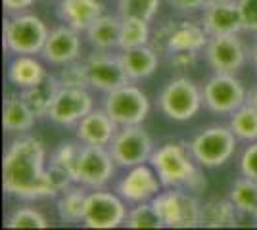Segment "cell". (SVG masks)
<instances>
[{
	"label": "cell",
	"mask_w": 257,
	"mask_h": 230,
	"mask_svg": "<svg viewBox=\"0 0 257 230\" xmlns=\"http://www.w3.org/2000/svg\"><path fill=\"white\" fill-rule=\"evenodd\" d=\"M125 226L127 228H165L152 201L135 203L128 209Z\"/></svg>",
	"instance_id": "cell-32"
},
{
	"label": "cell",
	"mask_w": 257,
	"mask_h": 230,
	"mask_svg": "<svg viewBox=\"0 0 257 230\" xmlns=\"http://www.w3.org/2000/svg\"><path fill=\"white\" fill-rule=\"evenodd\" d=\"M121 16H109L102 14L90 23V27L85 31L88 44L94 50H115L119 48L121 39Z\"/></svg>",
	"instance_id": "cell-23"
},
{
	"label": "cell",
	"mask_w": 257,
	"mask_h": 230,
	"mask_svg": "<svg viewBox=\"0 0 257 230\" xmlns=\"http://www.w3.org/2000/svg\"><path fill=\"white\" fill-rule=\"evenodd\" d=\"M198 54L200 52H169V66L179 69V71H186L190 67L196 66L198 62Z\"/></svg>",
	"instance_id": "cell-38"
},
{
	"label": "cell",
	"mask_w": 257,
	"mask_h": 230,
	"mask_svg": "<svg viewBox=\"0 0 257 230\" xmlns=\"http://www.w3.org/2000/svg\"><path fill=\"white\" fill-rule=\"evenodd\" d=\"M240 173L242 176H247L251 180L257 182V140L255 142H249L244 148V152L240 155Z\"/></svg>",
	"instance_id": "cell-36"
},
{
	"label": "cell",
	"mask_w": 257,
	"mask_h": 230,
	"mask_svg": "<svg viewBox=\"0 0 257 230\" xmlns=\"http://www.w3.org/2000/svg\"><path fill=\"white\" fill-rule=\"evenodd\" d=\"M247 102H249L251 106H255V108H257V85L251 88L249 92H247Z\"/></svg>",
	"instance_id": "cell-42"
},
{
	"label": "cell",
	"mask_w": 257,
	"mask_h": 230,
	"mask_svg": "<svg viewBox=\"0 0 257 230\" xmlns=\"http://www.w3.org/2000/svg\"><path fill=\"white\" fill-rule=\"evenodd\" d=\"M184 190H188L190 194H194V196H200V194H204L205 192V188H207V180H205V176L204 173L198 169L196 173H194L190 178H188V182L184 184Z\"/></svg>",
	"instance_id": "cell-40"
},
{
	"label": "cell",
	"mask_w": 257,
	"mask_h": 230,
	"mask_svg": "<svg viewBox=\"0 0 257 230\" xmlns=\"http://www.w3.org/2000/svg\"><path fill=\"white\" fill-rule=\"evenodd\" d=\"M202 25L209 37L242 33V16L238 0H207L202 10Z\"/></svg>",
	"instance_id": "cell-16"
},
{
	"label": "cell",
	"mask_w": 257,
	"mask_h": 230,
	"mask_svg": "<svg viewBox=\"0 0 257 230\" xmlns=\"http://www.w3.org/2000/svg\"><path fill=\"white\" fill-rule=\"evenodd\" d=\"M238 209L234 203L228 199H221V197H213L209 201L202 203V219H200V226H207V228H230L238 224Z\"/></svg>",
	"instance_id": "cell-26"
},
{
	"label": "cell",
	"mask_w": 257,
	"mask_h": 230,
	"mask_svg": "<svg viewBox=\"0 0 257 230\" xmlns=\"http://www.w3.org/2000/svg\"><path fill=\"white\" fill-rule=\"evenodd\" d=\"M60 87L62 85H60L58 77L48 73L41 83H37V85H33L29 88H23L20 92H22V98L25 100V104L29 106V110L39 119V117H48L50 106H52Z\"/></svg>",
	"instance_id": "cell-25"
},
{
	"label": "cell",
	"mask_w": 257,
	"mask_h": 230,
	"mask_svg": "<svg viewBox=\"0 0 257 230\" xmlns=\"http://www.w3.org/2000/svg\"><path fill=\"white\" fill-rule=\"evenodd\" d=\"M163 188L165 186L156 169L148 163H142L127 169L125 176L117 182V194L127 203L135 205L142 201H152Z\"/></svg>",
	"instance_id": "cell-15"
},
{
	"label": "cell",
	"mask_w": 257,
	"mask_h": 230,
	"mask_svg": "<svg viewBox=\"0 0 257 230\" xmlns=\"http://www.w3.org/2000/svg\"><path fill=\"white\" fill-rule=\"evenodd\" d=\"M102 108L119 127L142 125L150 113V100L140 87L127 83L123 87L107 92Z\"/></svg>",
	"instance_id": "cell-7"
},
{
	"label": "cell",
	"mask_w": 257,
	"mask_h": 230,
	"mask_svg": "<svg viewBox=\"0 0 257 230\" xmlns=\"http://www.w3.org/2000/svg\"><path fill=\"white\" fill-rule=\"evenodd\" d=\"M107 148L113 155L117 167H123V169L150 163L152 153L156 150L150 132L146 131L142 125L119 127L117 134L113 136V140Z\"/></svg>",
	"instance_id": "cell-9"
},
{
	"label": "cell",
	"mask_w": 257,
	"mask_h": 230,
	"mask_svg": "<svg viewBox=\"0 0 257 230\" xmlns=\"http://www.w3.org/2000/svg\"><path fill=\"white\" fill-rule=\"evenodd\" d=\"M81 33L69 27V25H58L50 29V35L44 43V48L41 56L50 64V66L62 67L69 62H75L81 56Z\"/></svg>",
	"instance_id": "cell-17"
},
{
	"label": "cell",
	"mask_w": 257,
	"mask_h": 230,
	"mask_svg": "<svg viewBox=\"0 0 257 230\" xmlns=\"http://www.w3.org/2000/svg\"><path fill=\"white\" fill-rule=\"evenodd\" d=\"M249 58H251V62H253V66H255V69H257V39H255V43H253V46H251Z\"/></svg>",
	"instance_id": "cell-43"
},
{
	"label": "cell",
	"mask_w": 257,
	"mask_h": 230,
	"mask_svg": "<svg viewBox=\"0 0 257 230\" xmlns=\"http://www.w3.org/2000/svg\"><path fill=\"white\" fill-rule=\"evenodd\" d=\"M127 213V201L119 194H113L106 188H98L88 192L83 224L86 228H117L125 224Z\"/></svg>",
	"instance_id": "cell-11"
},
{
	"label": "cell",
	"mask_w": 257,
	"mask_h": 230,
	"mask_svg": "<svg viewBox=\"0 0 257 230\" xmlns=\"http://www.w3.org/2000/svg\"><path fill=\"white\" fill-rule=\"evenodd\" d=\"M121 64L131 83L137 81H144L156 73V69L160 66V52L152 46V44H144V46H137V48H128V50H121Z\"/></svg>",
	"instance_id": "cell-21"
},
{
	"label": "cell",
	"mask_w": 257,
	"mask_h": 230,
	"mask_svg": "<svg viewBox=\"0 0 257 230\" xmlns=\"http://www.w3.org/2000/svg\"><path fill=\"white\" fill-rule=\"evenodd\" d=\"M35 113L22 98V92H10L4 98L2 106V127L10 134H27L35 125Z\"/></svg>",
	"instance_id": "cell-22"
},
{
	"label": "cell",
	"mask_w": 257,
	"mask_h": 230,
	"mask_svg": "<svg viewBox=\"0 0 257 230\" xmlns=\"http://www.w3.org/2000/svg\"><path fill=\"white\" fill-rule=\"evenodd\" d=\"M230 201L234 203L238 213L253 217L257 220V182L247 178V176H240L236 180L232 188H230Z\"/></svg>",
	"instance_id": "cell-29"
},
{
	"label": "cell",
	"mask_w": 257,
	"mask_h": 230,
	"mask_svg": "<svg viewBox=\"0 0 257 230\" xmlns=\"http://www.w3.org/2000/svg\"><path fill=\"white\" fill-rule=\"evenodd\" d=\"M207 66L215 73H238L247 62V48L238 35H213L204 48Z\"/></svg>",
	"instance_id": "cell-12"
},
{
	"label": "cell",
	"mask_w": 257,
	"mask_h": 230,
	"mask_svg": "<svg viewBox=\"0 0 257 230\" xmlns=\"http://www.w3.org/2000/svg\"><path fill=\"white\" fill-rule=\"evenodd\" d=\"M117 163L106 146H86L83 144L75 167V184L98 190L106 188L115 175Z\"/></svg>",
	"instance_id": "cell-10"
},
{
	"label": "cell",
	"mask_w": 257,
	"mask_h": 230,
	"mask_svg": "<svg viewBox=\"0 0 257 230\" xmlns=\"http://www.w3.org/2000/svg\"><path fill=\"white\" fill-rule=\"evenodd\" d=\"M92 110H94V98L88 92V88L60 87L48 111V119L62 127H71Z\"/></svg>",
	"instance_id": "cell-13"
},
{
	"label": "cell",
	"mask_w": 257,
	"mask_h": 230,
	"mask_svg": "<svg viewBox=\"0 0 257 230\" xmlns=\"http://www.w3.org/2000/svg\"><path fill=\"white\" fill-rule=\"evenodd\" d=\"M167 4L181 14H194V12L204 10L207 0H167Z\"/></svg>",
	"instance_id": "cell-39"
},
{
	"label": "cell",
	"mask_w": 257,
	"mask_h": 230,
	"mask_svg": "<svg viewBox=\"0 0 257 230\" xmlns=\"http://www.w3.org/2000/svg\"><path fill=\"white\" fill-rule=\"evenodd\" d=\"M2 186L8 196L23 201L58 197L48 175L43 140L29 134L12 140L2 159Z\"/></svg>",
	"instance_id": "cell-1"
},
{
	"label": "cell",
	"mask_w": 257,
	"mask_h": 230,
	"mask_svg": "<svg viewBox=\"0 0 257 230\" xmlns=\"http://www.w3.org/2000/svg\"><path fill=\"white\" fill-rule=\"evenodd\" d=\"M77 138L86 146H109L117 134L119 125L107 115L104 108H94L75 125Z\"/></svg>",
	"instance_id": "cell-18"
},
{
	"label": "cell",
	"mask_w": 257,
	"mask_h": 230,
	"mask_svg": "<svg viewBox=\"0 0 257 230\" xmlns=\"http://www.w3.org/2000/svg\"><path fill=\"white\" fill-rule=\"evenodd\" d=\"M102 14L104 4L100 0H58V18L79 33H85Z\"/></svg>",
	"instance_id": "cell-20"
},
{
	"label": "cell",
	"mask_w": 257,
	"mask_h": 230,
	"mask_svg": "<svg viewBox=\"0 0 257 230\" xmlns=\"http://www.w3.org/2000/svg\"><path fill=\"white\" fill-rule=\"evenodd\" d=\"M158 106L167 119L184 123L200 113L204 106V94L202 88L188 77H175L161 88Z\"/></svg>",
	"instance_id": "cell-6"
},
{
	"label": "cell",
	"mask_w": 257,
	"mask_h": 230,
	"mask_svg": "<svg viewBox=\"0 0 257 230\" xmlns=\"http://www.w3.org/2000/svg\"><path fill=\"white\" fill-rule=\"evenodd\" d=\"M4 226L6 228H48L50 222L39 209L31 205H20L10 211Z\"/></svg>",
	"instance_id": "cell-31"
},
{
	"label": "cell",
	"mask_w": 257,
	"mask_h": 230,
	"mask_svg": "<svg viewBox=\"0 0 257 230\" xmlns=\"http://www.w3.org/2000/svg\"><path fill=\"white\" fill-rule=\"evenodd\" d=\"M81 148H83V142L79 140H67V142H62L56 150H54L52 157H50V163L62 167L64 171H67L73 182H75V167H77V159H79V153H81Z\"/></svg>",
	"instance_id": "cell-34"
},
{
	"label": "cell",
	"mask_w": 257,
	"mask_h": 230,
	"mask_svg": "<svg viewBox=\"0 0 257 230\" xmlns=\"http://www.w3.org/2000/svg\"><path fill=\"white\" fill-rule=\"evenodd\" d=\"M123 20V18H121ZM152 41V29L150 22L144 20H133L127 18L121 22V39H119V50H128L150 44Z\"/></svg>",
	"instance_id": "cell-30"
},
{
	"label": "cell",
	"mask_w": 257,
	"mask_h": 230,
	"mask_svg": "<svg viewBox=\"0 0 257 230\" xmlns=\"http://www.w3.org/2000/svg\"><path fill=\"white\" fill-rule=\"evenodd\" d=\"M165 228H194L200 226L202 203L184 188H165L152 199Z\"/></svg>",
	"instance_id": "cell-5"
},
{
	"label": "cell",
	"mask_w": 257,
	"mask_h": 230,
	"mask_svg": "<svg viewBox=\"0 0 257 230\" xmlns=\"http://www.w3.org/2000/svg\"><path fill=\"white\" fill-rule=\"evenodd\" d=\"M204 106L215 115H230L247 102V90L236 73H213L205 81Z\"/></svg>",
	"instance_id": "cell-8"
},
{
	"label": "cell",
	"mask_w": 257,
	"mask_h": 230,
	"mask_svg": "<svg viewBox=\"0 0 257 230\" xmlns=\"http://www.w3.org/2000/svg\"><path fill=\"white\" fill-rule=\"evenodd\" d=\"M240 16H242V29L246 33L257 35V0H238Z\"/></svg>",
	"instance_id": "cell-37"
},
{
	"label": "cell",
	"mask_w": 257,
	"mask_h": 230,
	"mask_svg": "<svg viewBox=\"0 0 257 230\" xmlns=\"http://www.w3.org/2000/svg\"><path fill=\"white\" fill-rule=\"evenodd\" d=\"M88 199V188L81 184H71L58 196V215L64 222H83Z\"/></svg>",
	"instance_id": "cell-27"
},
{
	"label": "cell",
	"mask_w": 257,
	"mask_h": 230,
	"mask_svg": "<svg viewBox=\"0 0 257 230\" xmlns=\"http://www.w3.org/2000/svg\"><path fill=\"white\" fill-rule=\"evenodd\" d=\"M150 165L156 169L165 188H182L200 169L190 146L182 140H167L158 146L152 153Z\"/></svg>",
	"instance_id": "cell-3"
},
{
	"label": "cell",
	"mask_w": 257,
	"mask_h": 230,
	"mask_svg": "<svg viewBox=\"0 0 257 230\" xmlns=\"http://www.w3.org/2000/svg\"><path fill=\"white\" fill-rule=\"evenodd\" d=\"M238 138L228 125H209L194 134L188 142L196 163L204 169L223 167L232 159L238 148Z\"/></svg>",
	"instance_id": "cell-4"
},
{
	"label": "cell",
	"mask_w": 257,
	"mask_h": 230,
	"mask_svg": "<svg viewBox=\"0 0 257 230\" xmlns=\"http://www.w3.org/2000/svg\"><path fill=\"white\" fill-rule=\"evenodd\" d=\"M209 41V35L204 29L202 22L181 20L169 22V39H167V52H202Z\"/></svg>",
	"instance_id": "cell-19"
},
{
	"label": "cell",
	"mask_w": 257,
	"mask_h": 230,
	"mask_svg": "<svg viewBox=\"0 0 257 230\" xmlns=\"http://www.w3.org/2000/svg\"><path fill=\"white\" fill-rule=\"evenodd\" d=\"M37 0H2V6L8 14H20L27 12L31 6H35Z\"/></svg>",
	"instance_id": "cell-41"
},
{
	"label": "cell",
	"mask_w": 257,
	"mask_h": 230,
	"mask_svg": "<svg viewBox=\"0 0 257 230\" xmlns=\"http://www.w3.org/2000/svg\"><path fill=\"white\" fill-rule=\"evenodd\" d=\"M50 35L48 25L35 14H10L4 22V50L12 56H37Z\"/></svg>",
	"instance_id": "cell-2"
},
{
	"label": "cell",
	"mask_w": 257,
	"mask_h": 230,
	"mask_svg": "<svg viewBox=\"0 0 257 230\" xmlns=\"http://www.w3.org/2000/svg\"><path fill=\"white\" fill-rule=\"evenodd\" d=\"M6 75L14 87L23 90L41 83L48 75V71L44 69L43 62L37 56H14L8 64Z\"/></svg>",
	"instance_id": "cell-24"
},
{
	"label": "cell",
	"mask_w": 257,
	"mask_h": 230,
	"mask_svg": "<svg viewBox=\"0 0 257 230\" xmlns=\"http://www.w3.org/2000/svg\"><path fill=\"white\" fill-rule=\"evenodd\" d=\"M58 81L62 87H75V88H90V79H88V69L85 62H69L62 66L58 73Z\"/></svg>",
	"instance_id": "cell-35"
},
{
	"label": "cell",
	"mask_w": 257,
	"mask_h": 230,
	"mask_svg": "<svg viewBox=\"0 0 257 230\" xmlns=\"http://www.w3.org/2000/svg\"><path fill=\"white\" fill-rule=\"evenodd\" d=\"M85 64L88 69L90 88H96L104 94L131 83L119 54H111V50H94L85 60Z\"/></svg>",
	"instance_id": "cell-14"
},
{
	"label": "cell",
	"mask_w": 257,
	"mask_h": 230,
	"mask_svg": "<svg viewBox=\"0 0 257 230\" xmlns=\"http://www.w3.org/2000/svg\"><path fill=\"white\" fill-rule=\"evenodd\" d=\"M161 0H117V12L123 20H144L152 22L160 12Z\"/></svg>",
	"instance_id": "cell-33"
},
{
	"label": "cell",
	"mask_w": 257,
	"mask_h": 230,
	"mask_svg": "<svg viewBox=\"0 0 257 230\" xmlns=\"http://www.w3.org/2000/svg\"><path fill=\"white\" fill-rule=\"evenodd\" d=\"M230 131L236 134V138L240 142H255L257 140V108L246 102L244 106H240L234 113H230L228 119Z\"/></svg>",
	"instance_id": "cell-28"
}]
</instances>
